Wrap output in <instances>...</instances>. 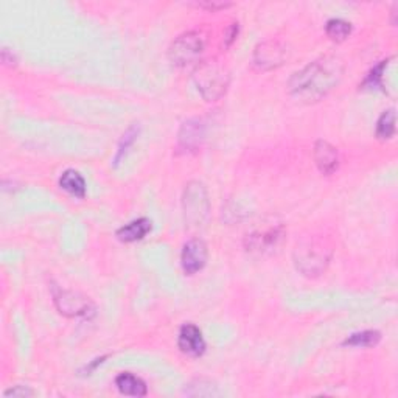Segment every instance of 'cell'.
Returning <instances> with one entry per match:
<instances>
[{
  "instance_id": "obj_1",
  "label": "cell",
  "mask_w": 398,
  "mask_h": 398,
  "mask_svg": "<svg viewBox=\"0 0 398 398\" xmlns=\"http://www.w3.org/2000/svg\"><path fill=\"white\" fill-rule=\"evenodd\" d=\"M344 66L335 57H326L310 63L291 77L290 94L304 103L319 101L339 83Z\"/></svg>"
},
{
  "instance_id": "obj_2",
  "label": "cell",
  "mask_w": 398,
  "mask_h": 398,
  "mask_svg": "<svg viewBox=\"0 0 398 398\" xmlns=\"http://www.w3.org/2000/svg\"><path fill=\"white\" fill-rule=\"evenodd\" d=\"M193 79L198 90L207 101H215L221 98L229 86V72L218 61H207L199 64L193 72Z\"/></svg>"
},
{
  "instance_id": "obj_3",
  "label": "cell",
  "mask_w": 398,
  "mask_h": 398,
  "mask_svg": "<svg viewBox=\"0 0 398 398\" xmlns=\"http://www.w3.org/2000/svg\"><path fill=\"white\" fill-rule=\"evenodd\" d=\"M183 213L190 226H198L206 221L209 215V198H207L206 187L201 182H190L186 187L182 198Z\"/></svg>"
},
{
  "instance_id": "obj_4",
  "label": "cell",
  "mask_w": 398,
  "mask_h": 398,
  "mask_svg": "<svg viewBox=\"0 0 398 398\" xmlns=\"http://www.w3.org/2000/svg\"><path fill=\"white\" fill-rule=\"evenodd\" d=\"M204 50V41L198 33L187 32L171 42L168 57L175 66L196 63Z\"/></svg>"
},
{
  "instance_id": "obj_5",
  "label": "cell",
  "mask_w": 398,
  "mask_h": 398,
  "mask_svg": "<svg viewBox=\"0 0 398 398\" xmlns=\"http://www.w3.org/2000/svg\"><path fill=\"white\" fill-rule=\"evenodd\" d=\"M330 260V250L321 243H305L296 249V266L305 275H319Z\"/></svg>"
},
{
  "instance_id": "obj_6",
  "label": "cell",
  "mask_w": 398,
  "mask_h": 398,
  "mask_svg": "<svg viewBox=\"0 0 398 398\" xmlns=\"http://www.w3.org/2000/svg\"><path fill=\"white\" fill-rule=\"evenodd\" d=\"M207 257H209V250H207V244L195 238L188 243L183 244L182 254H181V263L183 272L188 275H193L198 271H201L206 266Z\"/></svg>"
},
{
  "instance_id": "obj_7",
  "label": "cell",
  "mask_w": 398,
  "mask_h": 398,
  "mask_svg": "<svg viewBox=\"0 0 398 398\" xmlns=\"http://www.w3.org/2000/svg\"><path fill=\"white\" fill-rule=\"evenodd\" d=\"M54 304L61 313L67 316H86L94 311V305L88 297L73 291H57L54 292Z\"/></svg>"
},
{
  "instance_id": "obj_8",
  "label": "cell",
  "mask_w": 398,
  "mask_h": 398,
  "mask_svg": "<svg viewBox=\"0 0 398 398\" xmlns=\"http://www.w3.org/2000/svg\"><path fill=\"white\" fill-rule=\"evenodd\" d=\"M286 58L285 47L277 41H266L255 48L254 64L260 70H271L283 64Z\"/></svg>"
},
{
  "instance_id": "obj_9",
  "label": "cell",
  "mask_w": 398,
  "mask_h": 398,
  "mask_svg": "<svg viewBox=\"0 0 398 398\" xmlns=\"http://www.w3.org/2000/svg\"><path fill=\"white\" fill-rule=\"evenodd\" d=\"M177 346H179L182 353L195 358L201 357L206 352V341L203 338V333L193 324H186V326L181 327Z\"/></svg>"
},
{
  "instance_id": "obj_10",
  "label": "cell",
  "mask_w": 398,
  "mask_h": 398,
  "mask_svg": "<svg viewBox=\"0 0 398 398\" xmlns=\"http://www.w3.org/2000/svg\"><path fill=\"white\" fill-rule=\"evenodd\" d=\"M315 162L317 165V168L321 170V173L324 175H332L338 170L339 165V156L338 151L333 145H330L326 140H317L315 143Z\"/></svg>"
},
{
  "instance_id": "obj_11",
  "label": "cell",
  "mask_w": 398,
  "mask_h": 398,
  "mask_svg": "<svg viewBox=\"0 0 398 398\" xmlns=\"http://www.w3.org/2000/svg\"><path fill=\"white\" fill-rule=\"evenodd\" d=\"M204 139V125L201 123V120L193 119L187 120L182 125L179 131V145L181 148L186 151H193L198 148Z\"/></svg>"
},
{
  "instance_id": "obj_12",
  "label": "cell",
  "mask_w": 398,
  "mask_h": 398,
  "mask_svg": "<svg viewBox=\"0 0 398 398\" xmlns=\"http://www.w3.org/2000/svg\"><path fill=\"white\" fill-rule=\"evenodd\" d=\"M151 230V221L148 218H139L134 219V221L125 224L123 228H120L117 230V238L123 243H132L137 240H142V238L148 234Z\"/></svg>"
},
{
  "instance_id": "obj_13",
  "label": "cell",
  "mask_w": 398,
  "mask_h": 398,
  "mask_svg": "<svg viewBox=\"0 0 398 398\" xmlns=\"http://www.w3.org/2000/svg\"><path fill=\"white\" fill-rule=\"evenodd\" d=\"M115 384L120 390V394L130 395V397H145L146 392V384L142 378H139L132 373H120V375L115 378Z\"/></svg>"
},
{
  "instance_id": "obj_14",
  "label": "cell",
  "mask_w": 398,
  "mask_h": 398,
  "mask_svg": "<svg viewBox=\"0 0 398 398\" xmlns=\"http://www.w3.org/2000/svg\"><path fill=\"white\" fill-rule=\"evenodd\" d=\"M283 232L280 229H269L266 232H260V234L250 235L249 240V249L250 250H259V252H265V250H271L272 248L277 246Z\"/></svg>"
},
{
  "instance_id": "obj_15",
  "label": "cell",
  "mask_w": 398,
  "mask_h": 398,
  "mask_svg": "<svg viewBox=\"0 0 398 398\" xmlns=\"http://www.w3.org/2000/svg\"><path fill=\"white\" fill-rule=\"evenodd\" d=\"M59 187L69 192L77 198H84L86 196V182L84 177L75 170H66L59 177Z\"/></svg>"
},
{
  "instance_id": "obj_16",
  "label": "cell",
  "mask_w": 398,
  "mask_h": 398,
  "mask_svg": "<svg viewBox=\"0 0 398 398\" xmlns=\"http://www.w3.org/2000/svg\"><path fill=\"white\" fill-rule=\"evenodd\" d=\"M379 339H381V335L377 330H364V332L353 333L352 336L344 341V346L350 347H373L377 346Z\"/></svg>"
},
{
  "instance_id": "obj_17",
  "label": "cell",
  "mask_w": 398,
  "mask_h": 398,
  "mask_svg": "<svg viewBox=\"0 0 398 398\" xmlns=\"http://www.w3.org/2000/svg\"><path fill=\"white\" fill-rule=\"evenodd\" d=\"M327 36L332 41L341 42L347 39L352 33V23L344 19H330L326 26Z\"/></svg>"
},
{
  "instance_id": "obj_18",
  "label": "cell",
  "mask_w": 398,
  "mask_h": 398,
  "mask_svg": "<svg viewBox=\"0 0 398 398\" xmlns=\"http://www.w3.org/2000/svg\"><path fill=\"white\" fill-rule=\"evenodd\" d=\"M395 134V111L394 109H389V111H384L381 114V117L378 119L377 123V137L381 140H388Z\"/></svg>"
},
{
  "instance_id": "obj_19",
  "label": "cell",
  "mask_w": 398,
  "mask_h": 398,
  "mask_svg": "<svg viewBox=\"0 0 398 398\" xmlns=\"http://www.w3.org/2000/svg\"><path fill=\"white\" fill-rule=\"evenodd\" d=\"M137 134H139V126H136V125H132L130 130H128L123 134V137H121L120 145H119V151H117V155H115V159H114L115 165L120 163L121 157H123L126 155V151L130 150V146L134 143V140H136Z\"/></svg>"
},
{
  "instance_id": "obj_20",
  "label": "cell",
  "mask_w": 398,
  "mask_h": 398,
  "mask_svg": "<svg viewBox=\"0 0 398 398\" xmlns=\"http://www.w3.org/2000/svg\"><path fill=\"white\" fill-rule=\"evenodd\" d=\"M386 66H388V61H381V63H379L377 67H373L372 72L366 78V84H369L370 88L383 89V78H384Z\"/></svg>"
},
{
  "instance_id": "obj_21",
  "label": "cell",
  "mask_w": 398,
  "mask_h": 398,
  "mask_svg": "<svg viewBox=\"0 0 398 398\" xmlns=\"http://www.w3.org/2000/svg\"><path fill=\"white\" fill-rule=\"evenodd\" d=\"M3 395L5 397H33L34 390L26 388V386H16V388L5 392Z\"/></svg>"
},
{
  "instance_id": "obj_22",
  "label": "cell",
  "mask_w": 398,
  "mask_h": 398,
  "mask_svg": "<svg viewBox=\"0 0 398 398\" xmlns=\"http://www.w3.org/2000/svg\"><path fill=\"white\" fill-rule=\"evenodd\" d=\"M198 5H199V7H204V8H209V10H219V8L229 7L230 3H226V2H201Z\"/></svg>"
},
{
  "instance_id": "obj_23",
  "label": "cell",
  "mask_w": 398,
  "mask_h": 398,
  "mask_svg": "<svg viewBox=\"0 0 398 398\" xmlns=\"http://www.w3.org/2000/svg\"><path fill=\"white\" fill-rule=\"evenodd\" d=\"M237 34H238V23H232V27L229 28V32H228V36H226V44H232V41H234L237 38Z\"/></svg>"
}]
</instances>
